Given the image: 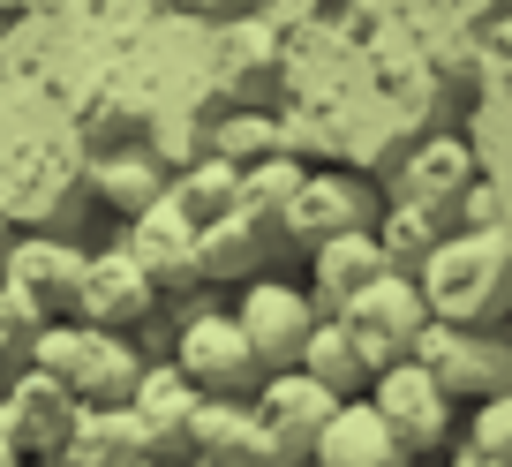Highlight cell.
<instances>
[{"label":"cell","mask_w":512,"mask_h":467,"mask_svg":"<svg viewBox=\"0 0 512 467\" xmlns=\"http://www.w3.org/2000/svg\"><path fill=\"white\" fill-rule=\"evenodd\" d=\"M415 279L445 324H497V317H512V234L460 226L422 257Z\"/></svg>","instance_id":"1"},{"label":"cell","mask_w":512,"mask_h":467,"mask_svg":"<svg viewBox=\"0 0 512 467\" xmlns=\"http://www.w3.org/2000/svg\"><path fill=\"white\" fill-rule=\"evenodd\" d=\"M38 370L61 377L83 407H106V400H128L136 377H144V355H136V339L113 332V324H91V317H53L46 339H38Z\"/></svg>","instance_id":"2"},{"label":"cell","mask_w":512,"mask_h":467,"mask_svg":"<svg viewBox=\"0 0 512 467\" xmlns=\"http://www.w3.org/2000/svg\"><path fill=\"white\" fill-rule=\"evenodd\" d=\"M339 317H347V332L369 347V362L384 370V362H407V355H415V339L437 324V309H430V294H422V279L392 264V272L369 279Z\"/></svg>","instance_id":"3"},{"label":"cell","mask_w":512,"mask_h":467,"mask_svg":"<svg viewBox=\"0 0 512 467\" xmlns=\"http://www.w3.org/2000/svg\"><path fill=\"white\" fill-rule=\"evenodd\" d=\"M415 362L452 392V400H467V407L512 385V347L490 332V324H445V317H437L430 332L415 339Z\"/></svg>","instance_id":"4"},{"label":"cell","mask_w":512,"mask_h":467,"mask_svg":"<svg viewBox=\"0 0 512 467\" xmlns=\"http://www.w3.org/2000/svg\"><path fill=\"white\" fill-rule=\"evenodd\" d=\"M76 392L61 385V377H46L38 362H23L8 385H0V430H8V445L23 452V460H46L61 467V445L68 430H76Z\"/></svg>","instance_id":"5"},{"label":"cell","mask_w":512,"mask_h":467,"mask_svg":"<svg viewBox=\"0 0 512 467\" xmlns=\"http://www.w3.org/2000/svg\"><path fill=\"white\" fill-rule=\"evenodd\" d=\"M234 317H241V332H249V347H256L264 370H294L324 309H317V294H309V287H287V279H249L241 302H234Z\"/></svg>","instance_id":"6"},{"label":"cell","mask_w":512,"mask_h":467,"mask_svg":"<svg viewBox=\"0 0 512 467\" xmlns=\"http://www.w3.org/2000/svg\"><path fill=\"white\" fill-rule=\"evenodd\" d=\"M189 460H211V467H302L287 445L272 437V422L256 415L249 392H219L196 407V437H189Z\"/></svg>","instance_id":"7"},{"label":"cell","mask_w":512,"mask_h":467,"mask_svg":"<svg viewBox=\"0 0 512 467\" xmlns=\"http://www.w3.org/2000/svg\"><path fill=\"white\" fill-rule=\"evenodd\" d=\"M174 362L211 392V400H219V392H256V385H264V362H256L241 317H219V309H196V317L181 324Z\"/></svg>","instance_id":"8"},{"label":"cell","mask_w":512,"mask_h":467,"mask_svg":"<svg viewBox=\"0 0 512 467\" xmlns=\"http://www.w3.org/2000/svg\"><path fill=\"white\" fill-rule=\"evenodd\" d=\"M369 400H377V415L392 422L415 452H437L452 437V415H460V400H452V392L437 385L415 355H407V362H384V370L369 377Z\"/></svg>","instance_id":"9"},{"label":"cell","mask_w":512,"mask_h":467,"mask_svg":"<svg viewBox=\"0 0 512 467\" xmlns=\"http://www.w3.org/2000/svg\"><path fill=\"white\" fill-rule=\"evenodd\" d=\"M128 249L144 257V272L159 279V294H181V287L204 279V226L174 204V189L151 196V204L128 219Z\"/></svg>","instance_id":"10"},{"label":"cell","mask_w":512,"mask_h":467,"mask_svg":"<svg viewBox=\"0 0 512 467\" xmlns=\"http://www.w3.org/2000/svg\"><path fill=\"white\" fill-rule=\"evenodd\" d=\"M151 309H159V279L144 272V257H136V249L83 257V287H76V309H68V317H91V324H113V332H136Z\"/></svg>","instance_id":"11"},{"label":"cell","mask_w":512,"mask_h":467,"mask_svg":"<svg viewBox=\"0 0 512 467\" xmlns=\"http://www.w3.org/2000/svg\"><path fill=\"white\" fill-rule=\"evenodd\" d=\"M249 400H256V415L272 422V437H279L302 467H309V445L324 437V422L339 415V392L324 385V377H309L302 362H294V370H264V385H256Z\"/></svg>","instance_id":"12"},{"label":"cell","mask_w":512,"mask_h":467,"mask_svg":"<svg viewBox=\"0 0 512 467\" xmlns=\"http://www.w3.org/2000/svg\"><path fill=\"white\" fill-rule=\"evenodd\" d=\"M309 467H415V445L377 415L369 392H354V400H339V415L309 445Z\"/></svg>","instance_id":"13"},{"label":"cell","mask_w":512,"mask_h":467,"mask_svg":"<svg viewBox=\"0 0 512 467\" xmlns=\"http://www.w3.org/2000/svg\"><path fill=\"white\" fill-rule=\"evenodd\" d=\"M384 272H392V257H384L377 226H347V234L309 242V294H317L324 317H339V309H347L369 279H384Z\"/></svg>","instance_id":"14"},{"label":"cell","mask_w":512,"mask_h":467,"mask_svg":"<svg viewBox=\"0 0 512 467\" xmlns=\"http://www.w3.org/2000/svg\"><path fill=\"white\" fill-rule=\"evenodd\" d=\"M128 407H136V422L151 430V452H174V460H189V437H196V407H204V385H196L181 362H144V377H136Z\"/></svg>","instance_id":"15"},{"label":"cell","mask_w":512,"mask_h":467,"mask_svg":"<svg viewBox=\"0 0 512 467\" xmlns=\"http://www.w3.org/2000/svg\"><path fill=\"white\" fill-rule=\"evenodd\" d=\"M347 226H377V196L354 174H302L287 204V242H324V234H347Z\"/></svg>","instance_id":"16"},{"label":"cell","mask_w":512,"mask_h":467,"mask_svg":"<svg viewBox=\"0 0 512 467\" xmlns=\"http://www.w3.org/2000/svg\"><path fill=\"white\" fill-rule=\"evenodd\" d=\"M151 452V430L136 422L128 400H106V407H76V430L61 445V467H136Z\"/></svg>","instance_id":"17"},{"label":"cell","mask_w":512,"mask_h":467,"mask_svg":"<svg viewBox=\"0 0 512 467\" xmlns=\"http://www.w3.org/2000/svg\"><path fill=\"white\" fill-rule=\"evenodd\" d=\"M0 279H16V287L38 294L53 317H68V309H76V287H83V249L53 242V234H23V242L0 257Z\"/></svg>","instance_id":"18"},{"label":"cell","mask_w":512,"mask_h":467,"mask_svg":"<svg viewBox=\"0 0 512 467\" xmlns=\"http://www.w3.org/2000/svg\"><path fill=\"white\" fill-rule=\"evenodd\" d=\"M279 242H287V226H272V219H256L249 204H234L226 219L204 226V279H241L249 287L256 264L272 257Z\"/></svg>","instance_id":"19"},{"label":"cell","mask_w":512,"mask_h":467,"mask_svg":"<svg viewBox=\"0 0 512 467\" xmlns=\"http://www.w3.org/2000/svg\"><path fill=\"white\" fill-rule=\"evenodd\" d=\"M302 370L324 377L339 400H354V392H369L377 362H369V347L347 332V317H317V332H309V347H302Z\"/></svg>","instance_id":"20"},{"label":"cell","mask_w":512,"mask_h":467,"mask_svg":"<svg viewBox=\"0 0 512 467\" xmlns=\"http://www.w3.org/2000/svg\"><path fill=\"white\" fill-rule=\"evenodd\" d=\"M467 181H475V166H467V144L437 136V144H422L415 159H407V204H422V211H437V219H452V204L467 196Z\"/></svg>","instance_id":"21"},{"label":"cell","mask_w":512,"mask_h":467,"mask_svg":"<svg viewBox=\"0 0 512 467\" xmlns=\"http://www.w3.org/2000/svg\"><path fill=\"white\" fill-rule=\"evenodd\" d=\"M174 204L189 211L196 226H211V219H226V211L241 204V166L234 159H219V151H211L204 166H189V174L174 181Z\"/></svg>","instance_id":"22"},{"label":"cell","mask_w":512,"mask_h":467,"mask_svg":"<svg viewBox=\"0 0 512 467\" xmlns=\"http://www.w3.org/2000/svg\"><path fill=\"white\" fill-rule=\"evenodd\" d=\"M46 324H53V309L38 302V294H23L16 279H0V362H8V370H23V362L38 355Z\"/></svg>","instance_id":"23"},{"label":"cell","mask_w":512,"mask_h":467,"mask_svg":"<svg viewBox=\"0 0 512 467\" xmlns=\"http://www.w3.org/2000/svg\"><path fill=\"white\" fill-rule=\"evenodd\" d=\"M452 226L437 219V211H422V204H407L400 196V211H392V219L377 226V242H384V257L400 264V272H422V257H430L437 242H445Z\"/></svg>","instance_id":"24"},{"label":"cell","mask_w":512,"mask_h":467,"mask_svg":"<svg viewBox=\"0 0 512 467\" xmlns=\"http://www.w3.org/2000/svg\"><path fill=\"white\" fill-rule=\"evenodd\" d=\"M294 189H302V166L294 159H256V166H241V204L256 211V219H272V226H287V204H294Z\"/></svg>","instance_id":"25"},{"label":"cell","mask_w":512,"mask_h":467,"mask_svg":"<svg viewBox=\"0 0 512 467\" xmlns=\"http://www.w3.org/2000/svg\"><path fill=\"white\" fill-rule=\"evenodd\" d=\"M98 189H106V204H113V211H128V219H136L151 196H166V181L151 174L144 159H106V166H98Z\"/></svg>","instance_id":"26"},{"label":"cell","mask_w":512,"mask_h":467,"mask_svg":"<svg viewBox=\"0 0 512 467\" xmlns=\"http://www.w3.org/2000/svg\"><path fill=\"white\" fill-rule=\"evenodd\" d=\"M467 445L490 452V460H512V385L490 392V400H475V415H467Z\"/></svg>","instance_id":"27"},{"label":"cell","mask_w":512,"mask_h":467,"mask_svg":"<svg viewBox=\"0 0 512 467\" xmlns=\"http://www.w3.org/2000/svg\"><path fill=\"white\" fill-rule=\"evenodd\" d=\"M219 159H234V166H256V159H272V121H256V113L226 121V129H219Z\"/></svg>","instance_id":"28"},{"label":"cell","mask_w":512,"mask_h":467,"mask_svg":"<svg viewBox=\"0 0 512 467\" xmlns=\"http://www.w3.org/2000/svg\"><path fill=\"white\" fill-rule=\"evenodd\" d=\"M452 467H512V460H490V452H475V445H460V452H452Z\"/></svg>","instance_id":"29"},{"label":"cell","mask_w":512,"mask_h":467,"mask_svg":"<svg viewBox=\"0 0 512 467\" xmlns=\"http://www.w3.org/2000/svg\"><path fill=\"white\" fill-rule=\"evenodd\" d=\"M136 467H189V460H174V452H144Z\"/></svg>","instance_id":"30"},{"label":"cell","mask_w":512,"mask_h":467,"mask_svg":"<svg viewBox=\"0 0 512 467\" xmlns=\"http://www.w3.org/2000/svg\"><path fill=\"white\" fill-rule=\"evenodd\" d=\"M0 467H23V452L8 445V430H0Z\"/></svg>","instance_id":"31"},{"label":"cell","mask_w":512,"mask_h":467,"mask_svg":"<svg viewBox=\"0 0 512 467\" xmlns=\"http://www.w3.org/2000/svg\"><path fill=\"white\" fill-rule=\"evenodd\" d=\"M23 467H46V460H23Z\"/></svg>","instance_id":"32"}]
</instances>
